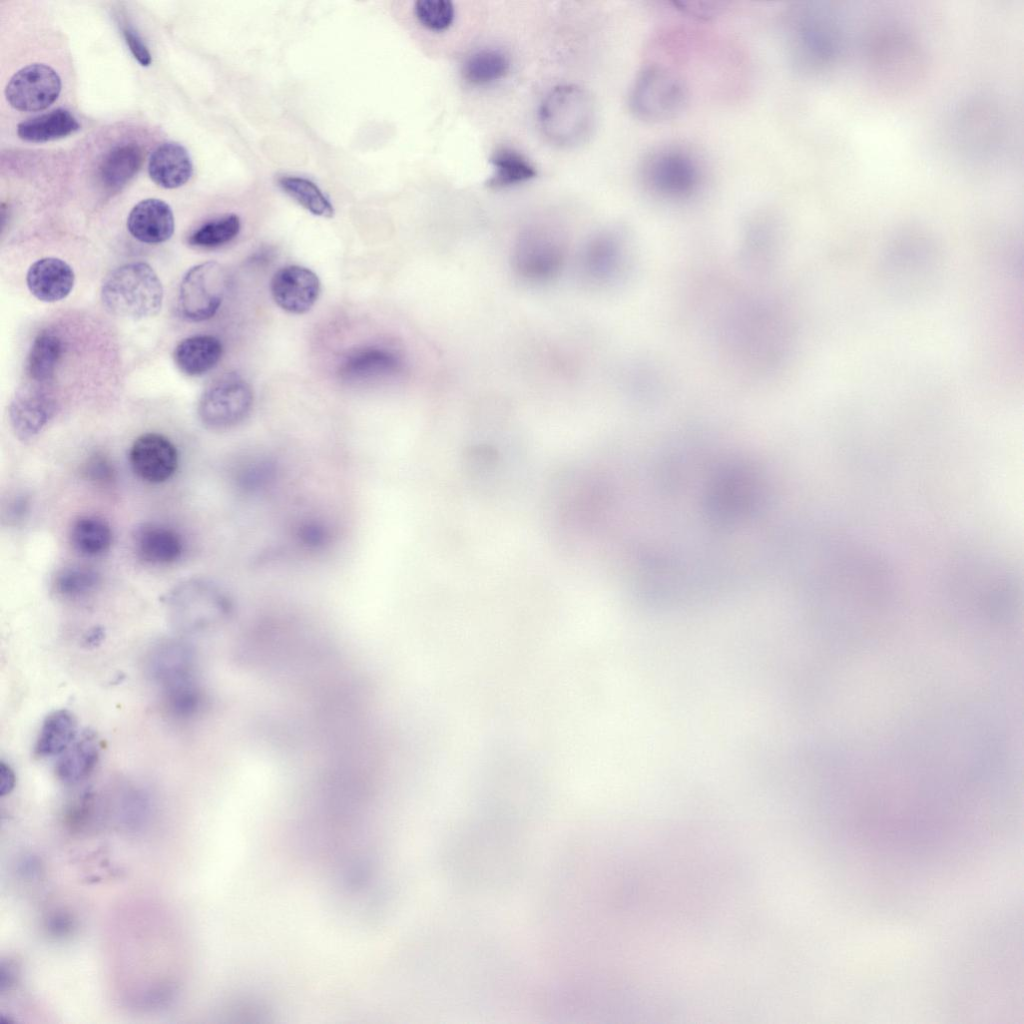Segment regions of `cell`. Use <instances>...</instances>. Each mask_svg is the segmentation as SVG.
<instances>
[{"label":"cell","instance_id":"8","mask_svg":"<svg viewBox=\"0 0 1024 1024\" xmlns=\"http://www.w3.org/2000/svg\"><path fill=\"white\" fill-rule=\"evenodd\" d=\"M565 250L553 237L541 232L521 236L513 248V267L522 279L531 283H546L555 278L563 267Z\"/></svg>","mask_w":1024,"mask_h":1024},{"label":"cell","instance_id":"30","mask_svg":"<svg viewBox=\"0 0 1024 1024\" xmlns=\"http://www.w3.org/2000/svg\"><path fill=\"white\" fill-rule=\"evenodd\" d=\"M99 584V574L92 568L80 565L61 569L53 581L57 594L68 599L85 597L94 592Z\"/></svg>","mask_w":1024,"mask_h":1024},{"label":"cell","instance_id":"9","mask_svg":"<svg viewBox=\"0 0 1024 1024\" xmlns=\"http://www.w3.org/2000/svg\"><path fill=\"white\" fill-rule=\"evenodd\" d=\"M61 80L54 69L34 63L18 70L5 88L8 103L15 109L34 112L46 109L59 96Z\"/></svg>","mask_w":1024,"mask_h":1024},{"label":"cell","instance_id":"3","mask_svg":"<svg viewBox=\"0 0 1024 1024\" xmlns=\"http://www.w3.org/2000/svg\"><path fill=\"white\" fill-rule=\"evenodd\" d=\"M640 183L655 196L681 200L701 188L704 170L699 158L679 145H664L647 153L639 168Z\"/></svg>","mask_w":1024,"mask_h":1024},{"label":"cell","instance_id":"6","mask_svg":"<svg viewBox=\"0 0 1024 1024\" xmlns=\"http://www.w3.org/2000/svg\"><path fill=\"white\" fill-rule=\"evenodd\" d=\"M254 394L241 376L230 373L214 381L198 404L201 423L212 430H226L242 423L251 413Z\"/></svg>","mask_w":1024,"mask_h":1024},{"label":"cell","instance_id":"1","mask_svg":"<svg viewBox=\"0 0 1024 1024\" xmlns=\"http://www.w3.org/2000/svg\"><path fill=\"white\" fill-rule=\"evenodd\" d=\"M163 286L154 269L145 262L117 267L104 279L101 299L111 314L126 319L156 315L163 303Z\"/></svg>","mask_w":1024,"mask_h":1024},{"label":"cell","instance_id":"12","mask_svg":"<svg viewBox=\"0 0 1024 1024\" xmlns=\"http://www.w3.org/2000/svg\"><path fill=\"white\" fill-rule=\"evenodd\" d=\"M270 289L275 303L281 309L292 314H304L319 297L320 281L312 270L290 265L274 274Z\"/></svg>","mask_w":1024,"mask_h":1024},{"label":"cell","instance_id":"24","mask_svg":"<svg viewBox=\"0 0 1024 1024\" xmlns=\"http://www.w3.org/2000/svg\"><path fill=\"white\" fill-rule=\"evenodd\" d=\"M143 153L135 144H123L111 149L99 167L102 184L111 190L124 186L138 171Z\"/></svg>","mask_w":1024,"mask_h":1024},{"label":"cell","instance_id":"32","mask_svg":"<svg viewBox=\"0 0 1024 1024\" xmlns=\"http://www.w3.org/2000/svg\"><path fill=\"white\" fill-rule=\"evenodd\" d=\"M455 7L449 0H418L414 14L418 22L431 31L448 29L455 19Z\"/></svg>","mask_w":1024,"mask_h":1024},{"label":"cell","instance_id":"15","mask_svg":"<svg viewBox=\"0 0 1024 1024\" xmlns=\"http://www.w3.org/2000/svg\"><path fill=\"white\" fill-rule=\"evenodd\" d=\"M127 229L140 242L159 244L174 232V216L170 206L156 198L140 201L130 211Z\"/></svg>","mask_w":1024,"mask_h":1024},{"label":"cell","instance_id":"29","mask_svg":"<svg viewBox=\"0 0 1024 1024\" xmlns=\"http://www.w3.org/2000/svg\"><path fill=\"white\" fill-rule=\"evenodd\" d=\"M161 693L165 711L179 721L196 716L204 701L197 679L162 689Z\"/></svg>","mask_w":1024,"mask_h":1024},{"label":"cell","instance_id":"4","mask_svg":"<svg viewBox=\"0 0 1024 1024\" xmlns=\"http://www.w3.org/2000/svg\"><path fill=\"white\" fill-rule=\"evenodd\" d=\"M539 119L545 134L559 144L582 140L594 121V106L581 88L563 85L554 88L544 99Z\"/></svg>","mask_w":1024,"mask_h":1024},{"label":"cell","instance_id":"7","mask_svg":"<svg viewBox=\"0 0 1024 1024\" xmlns=\"http://www.w3.org/2000/svg\"><path fill=\"white\" fill-rule=\"evenodd\" d=\"M227 289L224 267L208 261L191 267L180 284L178 308L187 320L199 322L215 315Z\"/></svg>","mask_w":1024,"mask_h":1024},{"label":"cell","instance_id":"37","mask_svg":"<svg viewBox=\"0 0 1024 1024\" xmlns=\"http://www.w3.org/2000/svg\"><path fill=\"white\" fill-rule=\"evenodd\" d=\"M16 778L12 767L4 761L0 762V795L9 794L15 786Z\"/></svg>","mask_w":1024,"mask_h":1024},{"label":"cell","instance_id":"26","mask_svg":"<svg viewBox=\"0 0 1024 1024\" xmlns=\"http://www.w3.org/2000/svg\"><path fill=\"white\" fill-rule=\"evenodd\" d=\"M490 163L494 173L487 183L492 188L526 182L537 175L535 166L523 154L509 147L496 149L490 157Z\"/></svg>","mask_w":1024,"mask_h":1024},{"label":"cell","instance_id":"33","mask_svg":"<svg viewBox=\"0 0 1024 1024\" xmlns=\"http://www.w3.org/2000/svg\"><path fill=\"white\" fill-rule=\"evenodd\" d=\"M275 466L265 458L248 460L241 469L239 480L241 486L248 490L264 488L273 480Z\"/></svg>","mask_w":1024,"mask_h":1024},{"label":"cell","instance_id":"25","mask_svg":"<svg viewBox=\"0 0 1024 1024\" xmlns=\"http://www.w3.org/2000/svg\"><path fill=\"white\" fill-rule=\"evenodd\" d=\"M63 353L60 336L51 331L40 332L34 339L27 361V373L32 382L46 384L55 373Z\"/></svg>","mask_w":1024,"mask_h":1024},{"label":"cell","instance_id":"27","mask_svg":"<svg viewBox=\"0 0 1024 1024\" xmlns=\"http://www.w3.org/2000/svg\"><path fill=\"white\" fill-rule=\"evenodd\" d=\"M509 68V58L502 51L484 48L472 53L465 60L462 73L467 82L486 85L503 78Z\"/></svg>","mask_w":1024,"mask_h":1024},{"label":"cell","instance_id":"22","mask_svg":"<svg viewBox=\"0 0 1024 1024\" xmlns=\"http://www.w3.org/2000/svg\"><path fill=\"white\" fill-rule=\"evenodd\" d=\"M79 128L78 121L68 110L58 108L20 122L17 134L25 141L46 142L65 137Z\"/></svg>","mask_w":1024,"mask_h":1024},{"label":"cell","instance_id":"34","mask_svg":"<svg viewBox=\"0 0 1024 1024\" xmlns=\"http://www.w3.org/2000/svg\"><path fill=\"white\" fill-rule=\"evenodd\" d=\"M331 530L320 520L308 519L301 522L296 529L298 543L308 550H320L331 541Z\"/></svg>","mask_w":1024,"mask_h":1024},{"label":"cell","instance_id":"10","mask_svg":"<svg viewBox=\"0 0 1024 1024\" xmlns=\"http://www.w3.org/2000/svg\"><path fill=\"white\" fill-rule=\"evenodd\" d=\"M55 399L47 384L32 382L18 388L11 399L8 417L11 429L21 441L36 437L55 412Z\"/></svg>","mask_w":1024,"mask_h":1024},{"label":"cell","instance_id":"5","mask_svg":"<svg viewBox=\"0 0 1024 1024\" xmlns=\"http://www.w3.org/2000/svg\"><path fill=\"white\" fill-rule=\"evenodd\" d=\"M166 603L174 624L185 631L202 629L230 610L227 594L205 578H191L179 583L170 591Z\"/></svg>","mask_w":1024,"mask_h":1024},{"label":"cell","instance_id":"17","mask_svg":"<svg viewBox=\"0 0 1024 1024\" xmlns=\"http://www.w3.org/2000/svg\"><path fill=\"white\" fill-rule=\"evenodd\" d=\"M401 368V358L393 351L369 347L348 355L340 365L339 374L342 379L354 382L394 375Z\"/></svg>","mask_w":1024,"mask_h":1024},{"label":"cell","instance_id":"23","mask_svg":"<svg viewBox=\"0 0 1024 1024\" xmlns=\"http://www.w3.org/2000/svg\"><path fill=\"white\" fill-rule=\"evenodd\" d=\"M73 549L85 557L104 554L112 543V530L107 521L94 515L77 518L69 533Z\"/></svg>","mask_w":1024,"mask_h":1024},{"label":"cell","instance_id":"36","mask_svg":"<svg viewBox=\"0 0 1024 1024\" xmlns=\"http://www.w3.org/2000/svg\"><path fill=\"white\" fill-rule=\"evenodd\" d=\"M86 473L92 480L100 482L113 478V468L102 455H94L86 466Z\"/></svg>","mask_w":1024,"mask_h":1024},{"label":"cell","instance_id":"2","mask_svg":"<svg viewBox=\"0 0 1024 1024\" xmlns=\"http://www.w3.org/2000/svg\"><path fill=\"white\" fill-rule=\"evenodd\" d=\"M688 87L672 67L658 61L644 65L637 73L628 96L630 111L646 123H663L683 112Z\"/></svg>","mask_w":1024,"mask_h":1024},{"label":"cell","instance_id":"13","mask_svg":"<svg viewBox=\"0 0 1024 1024\" xmlns=\"http://www.w3.org/2000/svg\"><path fill=\"white\" fill-rule=\"evenodd\" d=\"M147 669L152 680L164 689L195 679V658L191 647L176 639L154 645L148 655Z\"/></svg>","mask_w":1024,"mask_h":1024},{"label":"cell","instance_id":"38","mask_svg":"<svg viewBox=\"0 0 1024 1024\" xmlns=\"http://www.w3.org/2000/svg\"><path fill=\"white\" fill-rule=\"evenodd\" d=\"M104 633L100 628L92 629L87 636H85L84 643L87 646H96L103 639Z\"/></svg>","mask_w":1024,"mask_h":1024},{"label":"cell","instance_id":"18","mask_svg":"<svg viewBox=\"0 0 1024 1024\" xmlns=\"http://www.w3.org/2000/svg\"><path fill=\"white\" fill-rule=\"evenodd\" d=\"M148 172L156 184L172 189L184 185L190 179L193 165L185 147L179 143L166 142L152 152Z\"/></svg>","mask_w":1024,"mask_h":1024},{"label":"cell","instance_id":"14","mask_svg":"<svg viewBox=\"0 0 1024 1024\" xmlns=\"http://www.w3.org/2000/svg\"><path fill=\"white\" fill-rule=\"evenodd\" d=\"M75 274L71 266L55 257L35 261L28 269L26 283L31 294L43 302H56L73 289Z\"/></svg>","mask_w":1024,"mask_h":1024},{"label":"cell","instance_id":"20","mask_svg":"<svg viewBox=\"0 0 1024 1024\" xmlns=\"http://www.w3.org/2000/svg\"><path fill=\"white\" fill-rule=\"evenodd\" d=\"M99 743L91 731L84 732L59 757L55 773L65 784H76L87 778L99 759Z\"/></svg>","mask_w":1024,"mask_h":1024},{"label":"cell","instance_id":"11","mask_svg":"<svg viewBox=\"0 0 1024 1024\" xmlns=\"http://www.w3.org/2000/svg\"><path fill=\"white\" fill-rule=\"evenodd\" d=\"M129 462L134 473L142 480L162 483L174 475L178 466V452L167 437L146 433L131 445Z\"/></svg>","mask_w":1024,"mask_h":1024},{"label":"cell","instance_id":"16","mask_svg":"<svg viewBox=\"0 0 1024 1024\" xmlns=\"http://www.w3.org/2000/svg\"><path fill=\"white\" fill-rule=\"evenodd\" d=\"M134 550L142 561L153 565H168L176 562L183 553L181 536L173 529L146 523L133 534Z\"/></svg>","mask_w":1024,"mask_h":1024},{"label":"cell","instance_id":"19","mask_svg":"<svg viewBox=\"0 0 1024 1024\" xmlns=\"http://www.w3.org/2000/svg\"><path fill=\"white\" fill-rule=\"evenodd\" d=\"M223 347L212 335H195L183 339L175 347L173 358L184 374L199 376L213 369L222 357Z\"/></svg>","mask_w":1024,"mask_h":1024},{"label":"cell","instance_id":"28","mask_svg":"<svg viewBox=\"0 0 1024 1024\" xmlns=\"http://www.w3.org/2000/svg\"><path fill=\"white\" fill-rule=\"evenodd\" d=\"M281 189L315 216L331 218L334 207L322 190L311 180L300 176H282Z\"/></svg>","mask_w":1024,"mask_h":1024},{"label":"cell","instance_id":"31","mask_svg":"<svg viewBox=\"0 0 1024 1024\" xmlns=\"http://www.w3.org/2000/svg\"><path fill=\"white\" fill-rule=\"evenodd\" d=\"M241 228L240 218L228 214L206 222L188 238L189 244L201 248H215L233 240Z\"/></svg>","mask_w":1024,"mask_h":1024},{"label":"cell","instance_id":"35","mask_svg":"<svg viewBox=\"0 0 1024 1024\" xmlns=\"http://www.w3.org/2000/svg\"><path fill=\"white\" fill-rule=\"evenodd\" d=\"M123 35L135 59L142 66H149L152 61L151 54L138 33L135 32L133 28L126 25L123 27Z\"/></svg>","mask_w":1024,"mask_h":1024},{"label":"cell","instance_id":"21","mask_svg":"<svg viewBox=\"0 0 1024 1024\" xmlns=\"http://www.w3.org/2000/svg\"><path fill=\"white\" fill-rule=\"evenodd\" d=\"M77 738V720L72 712L59 709L44 719L34 753L40 758L61 755Z\"/></svg>","mask_w":1024,"mask_h":1024}]
</instances>
